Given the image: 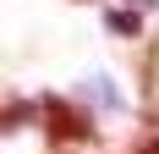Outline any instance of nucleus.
Listing matches in <instances>:
<instances>
[{"label": "nucleus", "instance_id": "f257e3e1", "mask_svg": "<svg viewBox=\"0 0 159 154\" xmlns=\"http://www.w3.org/2000/svg\"><path fill=\"white\" fill-rule=\"evenodd\" d=\"M39 127L49 132L55 149H71V143H93V138H99L93 116L77 110L71 99H61V94H44V99H39Z\"/></svg>", "mask_w": 159, "mask_h": 154}, {"label": "nucleus", "instance_id": "f03ea898", "mask_svg": "<svg viewBox=\"0 0 159 154\" xmlns=\"http://www.w3.org/2000/svg\"><path fill=\"white\" fill-rule=\"evenodd\" d=\"M104 28L121 33V39H137V33H143V17H137V11H110V17H104Z\"/></svg>", "mask_w": 159, "mask_h": 154}, {"label": "nucleus", "instance_id": "7ed1b4c3", "mask_svg": "<svg viewBox=\"0 0 159 154\" xmlns=\"http://www.w3.org/2000/svg\"><path fill=\"white\" fill-rule=\"evenodd\" d=\"M28 116H39V99H11V105H6V132H22V127H28Z\"/></svg>", "mask_w": 159, "mask_h": 154}, {"label": "nucleus", "instance_id": "20e7f679", "mask_svg": "<svg viewBox=\"0 0 159 154\" xmlns=\"http://www.w3.org/2000/svg\"><path fill=\"white\" fill-rule=\"evenodd\" d=\"M132 154H159V132H154V138H143V143H137Z\"/></svg>", "mask_w": 159, "mask_h": 154}, {"label": "nucleus", "instance_id": "39448f33", "mask_svg": "<svg viewBox=\"0 0 159 154\" xmlns=\"http://www.w3.org/2000/svg\"><path fill=\"white\" fill-rule=\"evenodd\" d=\"M126 6H132V0H126ZM137 6H143V11H148V6H159V0H137Z\"/></svg>", "mask_w": 159, "mask_h": 154}]
</instances>
